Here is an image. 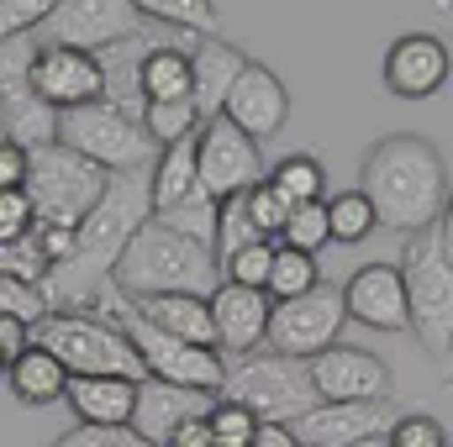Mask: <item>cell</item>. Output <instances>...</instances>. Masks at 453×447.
<instances>
[{"label":"cell","mask_w":453,"mask_h":447,"mask_svg":"<svg viewBox=\"0 0 453 447\" xmlns=\"http://www.w3.org/2000/svg\"><path fill=\"white\" fill-rule=\"evenodd\" d=\"M5 368H11V358H5V352H0V379H5Z\"/></svg>","instance_id":"50"},{"label":"cell","mask_w":453,"mask_h":447,"mask_svg":"<svg viewBox=\"0 0 453 447\" xmlns=\"http://www.w3.org/2000/svg\"><path fill=\"white\" fill-rule=\"evenodd\" d=\"M390 421H395V405L385 400H342V405L322 400L296 421V437L301 447H358L369 437H385Z\"/></svg>","instance_id":"14"},{"label":"cell","mask_w":453,"mask_h":447,"mask_svg":"<svg viewBox=\"0 0 453 447\" xmlns=\"http://www.w3.org/2000/svg\"><path fill=\"white\" fill-rule=\"evenodd\" d=\"M342 322H348V306H342V290L333 284H317L311 295H296V300H280L269 311V347L285 352V358H317L327 352L342 337Z\"/></svg>","instance_id":"9"},{"label":"cell","mask_w":453,"mask_h":447,"mask_svg":"<svg viewBox=\"0 0 453 447\" xmlns=\"http://www.w3.org/2000/svg\"><path fill=\"white\" fill-rule=\"evenodd\" d=\"M248 69V58L237 53V42H226V37H196V48H190V101H196V111L206 116H222L226 95H232V85H237V74Z\"/></svg>","instance_id":"19"},{"label":"cell","mask_w":453,"mask_h":447,"mask_svg":"<svg viewBox=\"0 0 453 447\" xmlns=\"http://www.w3.org/2000/svg\"><path fill=\"white\" fill-rule=\"evenodd\" d=\"M222 116L232 126H242L253 142H264V137L285 132V121H290V90H285V80H280L269 64H248V69L237 74L232 95H226Z\"/></svg>","instance_id":"17"},{"label":"cell","mask_w":453,"mask_h":447,"mask_svg":"<svg viewBox=\"0 0 453 447\" xmlns=\"http://www.w3.org/2000/svg\"><path fill=\"white\" fill-rule=\"evenodd\" d=\"M342 306H348V322H358V327L411 332L401 263H364V269H353V279L342 284Z\"/></svg>","instance_id":"12"},{"label":"cell","mask_w":453,"mask_h":447,"mask_svg":"<svg viewBox=\"0 0 453 447\" xmlns=\"http://www.w3.org/2000/svg\"><path fill=\"white\" fill-rule=\"evenodd\" d=\"M48 447H153V443H142L132 427H90V421H80L74 432H64Z\"/></svg>","instance_id":"41"},{"label":"cell","mask_w":453,"mask_h":447,"mask_svg":"<svg viewBox=\"0 0 453 447\" xmlns=\"http://www.w3.org/2000/svg\"><path fill=\"white\" fill-rule=\"evenodd\" d=\"M142 32V11L132 0H58V11L32 32L37 42L53 48H80V53H101L111 42H127Z\"/></svg>","instance_id":"10"},{"label":"cell","mask_w":453,"mask_h":447,"mask_svg":"<svg viewBox=\"0 0 453 447\" xmlns=\"http://www.w3.org/2000/svg\"><path fill=\"white\" fill-rule=\"evenodd\" d=\"M32 226H37V216H32L27 190H0V247L5 242H21Z\"/></svg>","instance_id":"42"},{"label":"cell","mask_w":453,"mask_h":447,"mask_svg":"<svg viewBox=\"0 0 453 447\" xmlns=\"http://www.w3.org/2000/svg\"><path fill=\"white\" fill-rule=\"evenodd\" d=\"M274 247H280V242H253V247L232 253V258L222 263V279H232V284H248V290H264V284H269Z\"/></svg>","instance_id":"38"},{"label":"cell","mask_w":453,"mask_h":447,"mask_svg":"<svg viewBox=\"0 0 453 447\" xmlns=\"http://www.w3.org/2000/svg\"><path fill=\"white\" fill-rule=\"evenodd\" d=\"M253 242H264V237L253 231L248 211H242V195H237V201H226V206H222V222H217V247H211V253H217V269H222L232 253L253 247Z\"/></svg>","instance_id":"37"},{"label":"cell","mask_w":453,"mask_h":447,"mask_svg":"<svg viewBox=\"0 0 453 447\" xmlns=\"http://www.w3.org/2000/svg\"><path fill=\"white\" fill-rule=\"evenodd\" d=\"M264 179H269L290 206L327 201V195H322V190H327V169H322V158H317V153H290V158H280Z\"/></svg>","instance_id":"26"},{"label":"cell","mask_w":453,"mask_h":447,"mask_svg":"<svg viewBox=\"0 0 453 447\" xmlns=\"http://www.w3.org/2000/svg\"><path fill=\"white\" fill-rule=\"evenodd\" d=\"M201 121H206V116L196 111V101H148V111H142V132L153 137V148H174V142L196 137Z\"/></svg>","instance_id":"30"},{"label":"cell","mask_w":453,"mask_h":447,"mask_svg":"<svg viewBox=\"0 0 453 447\" xmlns=\"http://www.w3.org/2000/svg\"><path fill=\"white\" fill-rule=\"evenodd\" d=\"M190 48L196 37H158L142 58V101H190Z\"/></svg>","instance_id":"24"},{"label":"cell","mask_w":453,"mask_h":447,"mask_svg":"<svg viewBox=\"0 0 453 447\" xmlns=\"http://www.w3.org/2000/svg\"><path fill=\"white\" fill-rule=\"evenodd\" d=\"M358 447H390V443L385 437H369V443H358Z\"/></svg>","instance_id":"49"},{"label":"cell","mask_w":453,"mask_h":447,"mask_svg":"<svg viewBox=\"0 0 453 447\" xmlns=\"http://www.w3.org/2000/svg\"><path fill=\"white\" fill-rule=\"evenodd\" d=\"M158 222L174 226V231H180V237H190V242H201V247H217V222H222V201H211L206 190H196V195H185L180 206L158 211Z\"/></svg>","instance_id":"29"},{"label":"cell","mask_w":453,"mask_h":447,"mask_svg":"<svg viewBox=\"0 0 453 447\" xmlns=\"http://www.w3.org/2000/svg\"><path fill=\"white\" fill-rule=\"evenodd\" d=\"M53 11H58V0H0V42L5 37H32Z\"/></svg>","instance_id":"39"},{"label":"cell","mask_w":453,"mask_h":447,"mask_svg":"<svg viewBox=\"0 0 453 447\" xmlns=\"http://www.w3.org/2000/svg\"><path fill=\"white\" fill-rule=\"evenodd\" d=\"M27 148H16V142H5L0 137V190H21L27 185Z\"/></svg>","instance_id":"43"},{"label":"cell","mask_w":453,"mask_h":447,"mask_svg":"<svg viewBox=\"0 0 453 447\" xmlns=\"http://www.w3.org/2000/svg\"><path fill=\"white\" fill-rule=\"evenodd\" d=\"M306 374H311V390L317 400H385L390 390V368L385 358H374L369 347H348V342H333L327 352L306 358Z\"/></svg>","instance_id":"11"},{"label":"cell","mask_w":453,"mask_h":447,"mask_svg":"<svg viewBox=\"0 0 453 447\" xmlns=\"http://www.w3.org/2000/svg\"><path fill=\"white\" fill-rule=\"evenodd\" d=\"M153 42L158 37L137 32V37L111 42V48L96 53V64H101V101L116 106L121 116H132V121H142V111H148V101H142V58H148Z\"/></svg>","instance_id":"20"},{"label":"cell","mask_w":453,"mask_h":447,"mask_svg":"<svg viewBox=\"0 0 453 447\" xmlns=\"http://www.w3.org/2000/svg\"><path fill=\"white\" fill-rule=\"evenodd\" d=\"M206 416H211V411H206ZM206 416L185 421V427H180V432H174L164 447H217V443H211V427H206Z\"/></svg>","instance_id":"46"},{"label":"cell","mask_w":453,"mask_h":447,"mask_svg":"<svg viewBox=\"0 0 453 447\" xmlns=\"http://www.w3.org/2000/svg\"><path fill=\"white\" fill-rule=\"evenodd\" d=\"M443 358H449V374H453V347H449V352H443Z\"/></svg>","instance_id":"52"},{"label":"cell","mask_w":453,"mask_h":447,"mask_svg":"<svg viewBox=\"0 0 453 447\" xmlns=\"http://www.w3.org/2000/svg\"><path fill=\"white\" fill-rule=\"evenodd\" d=\"M385 443L390 447H449V432H443L438 416H427V411H406V416L390 421Z\"/></svg>","instance_id":"36"},{"label":"cell","mask_w":453,"mask_h":447,"mask_svg":"<svg viewBox=\"0 0 453 447\" xmlns=\"http://www.w3.org/2000/svg\"><path fill=\"white\" fill-rule=\"evenodd\" d=\"M253 447H301V437H296V427H290V421H258Z\"/></svg>","instance_id":"45"},{"label":"cell","mask_w":453,"mask_h":447,"mask_svg":"<svg viewBox=\"0 0 453 447\" xmlns=\"http://www.w3.org/2000/svg\"><path fill=\"white\" fill-rule=\"evenodd\" d=\"M5 384H11V395L21 400V405H53V400H64V390H69V368L48 352V347H21L16 358H11V368H5Z\"/></svg>","instance_id":"23"},{"label":"cell","mask_w":453,"mask_h":447,"mask_svg":"<svg viewBox=\"0 0 453 447\" xmlns=\"http://www.w3.org/2000/svg\"><path fill=\"white\" fill-rule=\"evenodd\" d=\"M21 347H32V322H21V316H5V311H0V352H5V358H16Z\"/></svg>","instance_id":"44"},{"label":"cell","mask_w":453,"mask_h":447,"mask_svg":"<svg viewBox=\"0 0 453 447\" xmlns=\"http://www.w3.org/2000/svg\"><path fill=\"white\" fill-rule=\"evenodd\" d=\"M327 222H333V242H364L374 226H380V216H374V206H369V195L364 190H342V195H333L327 201Z\"/></svg>","instance_id":"32"},{"label":"cell","mask_w":453,"mask_h":447,"mask_svg":"<svg viewBox=\"0 0 453 447\" xmlns=\"http://www.w3.org/2000/svg\"><path fill=\"white\" fill-rule=\"evenodd\" d=\"M217 284H222L217 253L180 237L158 216L137 226V237L127 242V253L111 269V290H121L127 300H142V295H211Z\"/></svg>","instance_id":"2"},{"label":"cell","mask_w":453,"mask_h":447,"mask_svg":"<svg viewBox=\"0 0 453 447\" xmlns=\"http://www.w3.org/2000/svg\"><path fill=\"white\" fill-rule=\"evenodd\" d=\"M32 85L37 95L53 106V111H80L90 101H101V64L96 53H80V48H53V42H37V58H32Z\"/></svg>","instance_id":"15"},{"label":"cell","mask_w":453,"mask_h":447,"mask_svg":"<svg viewBox=\"0 0 453 447\" xmlns=\"http://www.w3.org/2000/svg\"><path fill=\"white\" fill-rule=\"evenodd\" d=\"M196 169H201V190L211 201H222V206L248 195L269 174L264 158H258V142L242 126H232L226 116L201 121V132H196Z\"/></svg>","instance_id":"8"},{"label":"cell","mask_w":453,"mask_h":447,"mask_svg":"<svg viewBox=\"0 0 453 447\" xmlns=\"http://www.w3.org/2000/svg\"><path fill=\"white\" fill-rule=\"evenodd\" d=\"M222 400H237L248 405L258 421H301L317 400L311 390V374L301 358H285V352H248L237 363H226V384H222Z\"/></svg>","instance_id":"5"},{"label":"cell","mask_w":453,"mask_h":447,"mask_svg":"<svg viewBox=\"0 0 453 447\" xmlns=\"http://www.w3.org/2000/svg\"><path fill=\"white\" fill-rule=\"evenodd\" d=\"M69 411L90 427H132V411H137V379H121V374H96V379H69L64 390Z\"/></svg>","instance_id":"21"},{"label":"cell","mask_w":453,"mask_h":447,"mask_svg":"<svg viewBox=\"0 0 453 447\" xmlns=\"http://www.w3.org/2000/svg\"><path fill=\"white\" fill-rule=\"evenodd\" d=\"M106 169L80 158L74 148L64 142H48L27 158V201H32V216L37 226H58V231H80V222L101 206L106 195Z\"/></svg>","instance_id":"3"},{"label":"cell","mask_w":453,"mask_h":447,"mask_svg":"<svg viewBox=\"0 0 453 447\" xmlns=\"http://www.w3.org/2000/svg\"><path fill=\"white\" fill-rule=\"evenodd\" d=\"M358 190L369 195L380 226L390 231H433L443 226V206H449V169H443V153L427 142V137H411V132H395L385 142H374V153L364 158V179Z\"/></svg>","instance_id":"1"},{"label":"cell","mask_w":453,"mask_h":447,"mask_svg":"<svg viewBox=\"0 0 453 447\" xmlns=\"http://www.w3.org/2000/svg\"><path fill=\"white\" fill-rule=\"evenodd\" d=\"M0 274L16 279V284H32V290H42V284L53 279V258L42 253L37 231H27L21 242H5V247H0Z\"/></svg>","instance_id":"31"},{"label":"cell","mask_w":453,"mask_h":447,"mask_svg":"<svg viewBox=\"0 0 453 447\" xmlns=\"http://www.w3.org/2000/svg\"><path fill=\"white\" fill-rule=\"evenodd\" d=\"M148 190H153V216L201 190L196 137H185V142H174V148H158V158H153V169H148Z\"/></svg>","instance_id":"25"},{"label":"cell","mask_w":453,"mask_h":447,"mask_svg":"<svg viewBox=\"0 0 453 447\" xmlns=\"http://www.w3.org/2000/svg\"><path fill=\"white\" fill-rule=\"evenodd\" d=\"M32 342L48 347L69 368V379H96V374L148 379L132 337L121 332V327H111L106 316H96V311H48L32 327Z\"/></svg>","instance_id":"4"},{"label":"cell","mask_w":453,"mask_h":447,"mask_svg":"<svg viewBox=\"0 0 453 447\" xmlns=\"http://www.w3.org/2000/svg\"><path fill=\"white\" fill-rule=\"evenodd\" d=\"M443 231H453V185H449V206H443Z\"/></svg>","instance_id":"47"},{"label":"cell","mask_w":453,"mask_h":447,"mask_svg":"<svg viewBox=\"0 0 453 447\" xmlns=\"http://www.w3.org/2000/svg\"><path fill=\"white\" fill-rule=\"evenodd\" d=\"M132 311H137L148 327H158L164 337L217 347V327H211V295H142V300H132Z\"/></svg>","instance_id":"22"},{"label":"cell","mask_w":453,"mask_h":447,"mask_svg":"<svg viewBox=\"0 0 453 447\" xmlns=\"http://www.w3.org/2000/svg\"><path fill=\"white\" fill-rule=\"evenodd\" d=\"M58 142L74 148L80 158L101 163L106 174H148L153 158H158V148H153V137L142 132V121L121 116L116 106H106V101H90V106H80V111L58 116Z\"/></svg>","instance_id":"7"},{"label":"cell","mask_w":453,"mask_h":447,"mask_svg":"<svg viewBox=\"0 0 453 447\" xmlns=\"http://www.w3.org/2000/svg\"><path fill=\"white\" fill-rule=\"evenodd\" d=\"M401 279H406V311L411 337L427 352L453 347V263L443 258V226L417 231L401 253Z\"/></svg>","instance_id":"6"},{"label":"cell","mask_w":453,"mask_h":447,"mask_svg":"<svg viewBox=\"0 0 453 447\" xmlns=\"http://www.w3.org/2000/svg\"><path fill=\"white\" fill-rule=\"evenodd\" d=\"M285 247H296V253H322L327 242H333V222H327V201H311V206H296L290 211V226H285V237H280Z\"/></svg>","instance_id":"34"},{"label":"cell","mask_w":453,"mask_h":447,"mask_svg":"<svg viewBox=\"0 0 453 447\" xmlns=\"http://www.w3.org/2000/svg\"><path fill=\"white\" fill-rule=\"evenodd\" d=\"M443 258L453 263V231H443Z\"/></svg>","instance_id":"48"},{"label":"cell","mask_w":453,"mask_h":447,"mask_svg":"<svg viewBox=\"0 0 453 447\" xmlns=\"http://www.w3.org/2000/svg\"><path fill=\"white\" fill-rule=\"evenodd\" d=\"M269 311L274 300L264 290H248V284H232L222 279L211 290V327H217V352L222 358H248L269 342Z\"/></svg>","instance_id":"16"},{"label":"cell","mask_w":453,"mask_h":447,"mask_svg":"<svg viewBox=\"0 0 453 447\" xmlns=\"http://www.w3.org/2000/svg\"><path fill=\"white\" fill-rule=\"evenodd\" d=\"M206 427H211V443H217V447H253L258 416H253L248 405H237V400H222V395H217V405H211Z\"/></svg>","instance_id":"35"},{"label":"cell","mask_w":453,"mask_h":447,"mask_svg":"<svg viewBox=\"0 0 453 447\" xmlns=\"http://www.w3.org/2000/svg\"><path fill=\"white\" fill-rule=\"evenodd\" d=\"M142 21L174 27L180 37H222L217 32V0H132Z\"/></svg>","instance_id":"27"},{"label":"cell","mask_w":453,"mask_h":447,"mask_svg":"<svg viewBox=\"0 0 453 447\" xmlns=\"http://www.w3.org/2000/svg\"><path fill=\"white\" fill-rule=\"evenodd\" d=\"M0 311H5V316H21V322H32V327H37V322L53 311V300H48L42 290L16 284V279H5V274H0Z\"/></svg>","instance_id":"40"},{"label":"cell","mask_w":453,"mask_h":447,"mask_svg":"<svg viewBox=\"0 0 453 447\" xmlns=\"http://www.w3.org/2000/svg\"><path fill=\"white\" fill-rule=\"evenodd\" d=\"M242 211H248V222H253V231H258L264 242H280V237H285V226H290V211H296V206H290L269 179H258V185L242 195Z\"/></svg>","instance_id":"33"},{"label":"cell","mask_w":453,"mask_h":447,"mask_svg":"<svg viewBox=\"0 0 453 447\" xmlns=\"http://www.w3.org/2000/svg\"><path fill=\"white\" fill-rule=\"evenodd\" d=\"M449 74H453V58H449V42H443L438 32H406V37H395L390 53H385V85H390V95H401V101H427V95H438V90L449 85Z\"/></svg>","instance_id":"13"},{"label":"cell","mask_w":453,"mask_h":447,"mask_svg":"<svg viewBox=\"0 0 453 447\" xmlns=\"http://www.w3.org/2000/svg\"><path fill=\"white\" fill-rule=\"evenodd\" d=\"M217 405V395L206 390H185V384H164V379H137V411H132V432L142 443L164 447L185 421L206 416Z\"/></svg>","instance_id":"18"},{"label":"cell","mask_w":453,"mask_h":447,"mask_svg":"<svg viewBox=\"0 0 453 447\" xmlns=\"http://www.w3.org/2000/svg\"><path fill=\"white\" fill-rule=\"evenodd\" d=\"M0 137H5V106H0Z\"/></svg>","instance_id":"51"},{"label":"cell","mask_w":453,"mask_h":447,"mask_svg":"<svg viewBox=\"0 0 453 447\" xmlns=\"http://www.w3.org/2000/svg\"><path fill=\"white\" fill-rule=\"evenodd\" d=\"M322 284V269H317V258L311 253H296V247H274V263H269V284H264V295L280 306V300H296V295H311Z\"/></svg>","instance_id":"28"}]
</instances>
